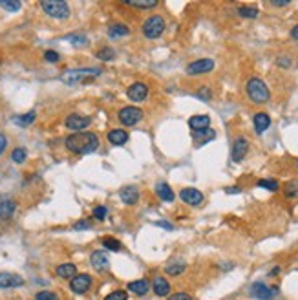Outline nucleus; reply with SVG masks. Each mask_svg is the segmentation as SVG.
<instances>
[{
    "instance_id": "nucleus-1",
    "label": "nucleus",
    "mask_w": 298,
    "mask_h": 300,
    "mask_svg": "<svg viewBox=\"0 0 298 300\" xmlns=\"http://www.w3.org/2000/svg\"><path fill=\"white\" fill-rule=\"evenodd\" d=\"M64 145L71 154L77 156H84V154H92L99 148V136L93 132H75L68 136Z\"/></svg>"
},
{
    "instance_id": "nucleus-2",
    "label": "nucleus",
    "mask_w": 298,
    "mask_h": 300,
    "mask_svg": "<svg viewBox=\"0 0 298 300\" xmlns=\"http://www.w3.org/2000/svg\"><path fill=\"white\" fill-rule=\"evenodd\" d=\"M247 95H249L251 101L256 103V105H264V103H267L271 97L267 84H265L262 79H258V77H252V79L247 81Z\"/></svg>"
},
{
    "instance_id": "nucleus-3",
    "label": "nucleus",
    "mask_w": 298,
    "mask_h": 300,
    "mask_svg": "<svg viewBox=\"0 0 298 300\" xmlns=\"http://www.w3.org/2000/svg\"><path fill=\"white\" fill-rule=\"evenodd\" d=\"M103 73L101 68H73V70H66L61 75V81L64 84H77L86 79H93Z\"/></svg>"
},
{
    "instance_id": "nucleus-4",
    "label": "nucleus",
    "mask_w": 298,
    "mask_h": 300,
    "mask_svg": "<svg viewBox=\"0 0 298 300\" xmlns=\"http://www.w3.org/2000/svg\"><path fill=\"white\" fill-rule=\"evenodd\" d=\"M41 7L48 17L57 19V21H64L69 17L68 2H63V0H42Z\"/></svg>"
},
{
    "instance_id": "nucleus-5",
    "label": "nucleus",
    "mask_w": 298,
    "mask_h": 300,
    "mask_svg": "<svg viewBox=\"0 0 298 300\" xmlns=\"http://www.w3.org/2000/svg\"><path fill=\"white\" fill-rule=\"evenodd\" d=\"M166 22L161 15H150L145 22H143V33L146 39H160L165 31Z\"/></svg>"
},
{
    "instance_id": "nucleus-6",
    "label": "nucleus",
    "mask_w": 298,
    "mask_h": 300,
    "mask_svg": "<svg viewBox=\"0 0 298 300\" xmlns=\"http://www.w3.org/2000/svg\"><path fill=\"white\" fill-rule=\"evenodd\" d=\"M117 119L123 126H134L143 119V110L138 106H125L117 112Z\"/></svg>"
},
{
    "instance_id": "nucleus-7",
    "label": "nucleus",
    "mask_w": 298,
    "mask_h": 300,
    "mask_svg": "<svg viewBox=\"0 0 298 300\" xmlns=\"http://www.w3.org/2000/svg\"><path fill=\"white\" fill-rule=\"evenodd\" d=\"M251 297L252 299H258V300H271L275 295H278V287H267L264 282H254L252 286H251Z\"/></svg>"
},
{
    "instance_id": "nucleus-8",
    "label": "nucleus",
    "mask_w": 298,
    "mask_h": 300,
    "mask_svg": "<svg viewBox=\"0 0 298 300\" xmlns=\"http://www.w3.org/2000/svg\"><path fill=\"white\" fill-rule=\"evenodd\" d=\"M214 61L212 59H198L194 63H190L187 66L188 75H203V73H210L214 70Z\"/></svg>"
},
{
    "instance_id": "nucleus-9",
    "label": "nucleus",
    "mask_w": 298,
    "mask_h": 300,
    "mask_svg": "<svg viewBox=\"0 0 298 300\" xmlns=\"http://www.w3.org/2000/svg\"><path fill=\"white\" fill-rule=\"evenodd\" d=\"M90 287H92V277L90 275H86V273L75 275L73 278L69 280V289H71L75 295H84Z\"/></svg>"
},
{
    "instance_id": "nucleus-10",
    "label": "nucleus",
    "mask_w": 298,
    "mask_h": 300,
    "mask_svg": "<svg viewBox=\"0 0 298 300\" xmlns=\"http://www.w3.org/2000/svg\"><path fill=\"white\" fill-rule=\"evenodd\" d=\"M92 123V117L88 115H79V114H69L66 117V128L73 132H84V128H88Z\"/></svg>"
},
{
    "instance_id": "nucleus-11",
    "label": "nucleus",
    "mask_w": 298,
    "mask_h": 300,
    "mask_svg": "<svg viewBox=\"0 0 298 300\" xmlns=\"http://www.w3.org/2000/svg\"><path fill=\"white\" fill-rule=\"evenodd\" d=\"M180 198L187 203V205H190V207H200L201 203H203V200H205L203 192H200L198 188H192V187L181 188Z\"/></svg>"
},
{
    "instance_id": "nucleus-12",
    "label": "nucleus",
    "mask_w": 298,
    "mask_h": 300,
    "mask_svg": "<svg viewBox=\"0 0 298 300\" xmlns=\"http://www.w3.org/2000/svg\"><path fill=\"white\" fill-rule=\"evenodd\" d=\"M126 95H128V99L134 101V103H141V101H145V99L148 97V86H146L145 83L138 81V83H134L128 86Z\"/></svg>"
},
{
    "instance_id": "nucleus-13",
    "label": "nucleus",
    "mask_w": 298,
    "mask_h": 300,
    "mask_svg": "<svg viewBox=\"0 0 298 300\" xmlns=\"http://www.w3.org/2000/svg\"><path fill=\"white\" fill-rule=\"evenodd\" d=\"M247 152H249V141H247V138H243V136H240V138H236L234 143H232V161L234 163H240V161L247 156Z\"/></svg>"
},
{
    "instance_id": "nucleus-14",
    "label": "nucleus",
    "mask_w": 298,
    "mask_h": 300,
    "mask_svg": "<svg viewBox=\"0 0 298 300\" xmlns=\"http://www.w3.org/2000/svg\"><path fill=\"white\" fill-rule=\"evenodd\" d=\"M17 210V202L6 194H0V222L9 220Z\"/></svg>"
},
{
    "instance_id": "nucleus-15",
    "label": "nucleus",
    "mask_w": 298,
    "mask_h": 300,
    "mask_svg": "<svg viewBox=\"0 0 298 300\" xmlns=\"http://www.w3.org/2000/svg\"><path fill=\"white\" fill-rule=\"evenodd\" d=\"M24 284V278L21 275L15 273H0V287L2 289H11V287H19Z\"/></svg>"
},
{
    "instance_id": "nucleus-16",
    "label": "nucleus",
    "mask_w": 298,
    "mask_h": 300,
    "mask_svg": "<svg viewBox=\"0 0 298 300\" xmlns=\"http://www.w3.org/2000/svg\"><path fill=\"white\" fill-rule=\"evenodd\" d=\"M119 198L126 205H136L139 202V188L134 187V185H126L119 190Z\"/></svg>"
},
{
    "instance_id": "nucleus-17",
    "label": "nucleus",
    "mask_w": 298,
    "mask_h": 300,
    "mask_svg": "<svg viewBox=\"0 0 298 300\" xmlns=\"http://www.w3.org/2000/svg\"><path fill=\"white\" fill-rule=\"evenodd\" d=\"M90 262H92V267H93L97 273H103V271H106V269L110 267L108 256H106L103 251H93V253H92Z\"/></svg>"
},
{
    "instance_id": "nucleus-18",
    "label": "nucleus",
    "mask_w": 298,
    "mask_h": 300,
    "mask_svg": "<svg viewBox=\"0 0 298 300\" xmlns=\"http://www.w3.org/2000/svg\"><path fill=\"white\" fill-rule=\"evenodd\" d=\"M106 139L110 141L112 145H115V147H123L128 141V132L123 130V128H114V130L106 134Z\"/></svg>"
},
{
    "instance_id": "nucleus-19",
    "label": "nucleus",
    "mask_w": 298,
    "mask_h": 300,
    "mask_svg": "<svg viewBox=\"0 0 298 300\" xmlns=\"http://www.w3.org/2000/svg\"><path fill=\"white\" fill-rule=\"evenodd\" d=\"M252 123H254V130H256V134H264L265 130H267V128L271 126L269 114H265V112L254 114V119H252Z\"/></svg>"
},
{
    "instance_id": "nucleus-20",
    "label": "nucleus",
    "mask_w": 298,
    "mask_h": 300,
    "mask_svg": "<svg viewBox=\"0 0 298 300\" xmlns=\"http://www.w3.org/2000/svg\"><path fill=\"white\" fill-rule=\"evenodd\" d=\"M152 289L158 297H166V295H170V284H168V280L163 278V277H156V278H154Z\"/></svg>"
},
{
    "instance_id": "nucleus-21",
    "label": "nucleus",
    "mask_w": 298,
    "mask_h": 300,
    "mask_svg": "<svg viewBox=\"0 0 298 300\" xmlns=\"http://www.w3.org/2000/svg\"><path fill=\"white\" fill-rule=\"evenodd\" d=\"M208 125H210V117L208 115H192V117L188 119V126L192 128V132H198V130H205V128H208Z\"/></svg>"
},
{
    "instance_id": "nucleus-22",
    "label": "nucleus",
    "mask_w": 298,
    "mask_h": 300,
    "mask_svg": "<svg viewBox=\"0 0 298 300\" xmlns=\"http://www.w3.org/2000/svg\"><path fill=\"white\" fill-rule=\"evenodd\" d=\"M126 289L132 291V293H136V295H139V297H143V295L148 293L150 286H148V282H146L145 278H141V280H134V282H130V284L126 286Z\"/></svg>"
},
{
    "instance_id": "nucleus-23",
    "label": "nucleus",
    "mask_w": 298,
    "mask_h": 300,
    "mask_svg": "<svg viewBox=\"0 0 298 300\" xmlns=\"http://www.w3.org/2000/svg\"><path fill=\"white\" fill-rule=\"evenodd\" d=\"M194 134V141L198 145H207L210 141L216 138V132L212 128H205V130H198V132H192Z\"/></svg>"
},
{
    "instance_id": "nucleus-24",
    "label": "nucleus",
    "mask_w": 298,
    "mask_h": 300,
    "mask_svg": "<svg viewBox=\"0 0 298 300\" xmlns=\"http://www.w3.org/2000/svg\"><path fill=\"white\" fill-rule=\"evenodd\" d=\"M130 33V28L123 24V22H115V24H112L110 28H108V37L110 39H119V37H125Z\"/></svg>"
},
{
    "instance_id": "nucleus-25",
    "label": "nucleus",
    "mask_w": 298,
    "mask_h": 300,
    "mask_svg": "<svg viewBox=\"0 0 298 300\" xmlns=\"http://www.w3.org/2000/svg\"><path fill=\"white\" fill-rule=\"evenodd\" d=\"M156 194L160 196L161 200L166 203L174 202V192L168 183H158V185H156Z\"/></svg>"
},
{
    "instance_id": "nucleus-26",
    "label": "nucleus",
    "mask_w": 298,
    "mask_h": 300,
    "mask_svg": "<svg viewBox=\"0 0 298 300\" xmlns=\"http://www.w3.org/2000/svg\"><path fill=\"white\" fill-rule=\"evenodd\" d=\"M57 277L59 278H66V280H71L73 277L77 275V267L73 264H61L59 267H57Z\"/></svg>"
},
{
    "instance_id": "nucleus-27",
    "label": "nucleus",
    "mask_w": 298,
    "mask_h": 300,
    "mask_svg": "<svg viewBox=\"0 0 298 300\" xmlns=\"http://www.w3.org/2000/svg\"><path fill=\"white\" fill-rule=\"evenodd\" d=\"M185 262H181V260H174V262H170V264L165 267L166 275H172V277H180L181 273L185 271Z\"/></svg>"
},
{
    "instance_id": "nucleus-28",
    "label": "nucleus",
    "mask_w": 298,
    "mask_h": 300,
    "mask_svg": "<svg viewBox=\"0 0 298 300\" xmlns=\"http://www.w3.org/2000/svg\"><path fill=\"white\" fill-rule=\"evenodd\" d=\"M126 6L138 7V9H152L158 6V0H126Z\"/></svg>"
},
{
    "instance_id": "nucleus-29",
    "label": "nucleus",
    "mask_w": 298,
    "mask_h": 300,
    "mask_svg": "<svg viewBox=\"0 0 298 300\" xmlns=\"http://www.w3.org/2000/svg\"><path fill=\"white\" fill-rule=\"evenodd\" d=\"M0 7L9 11V13H15L22 7V2H19V0H0Z\"/></svg>"
},
{
    "instance_id": "nucleus-30",
    "label": "nucleus",
    "mask_w": 298,
    "mask_h": 300,
    "mask_svg": "<svg viewBox=\"0 0 298 300\" xmlns=\"http://www.w3.org/2000/svg\"><path fill=\"white\" fill-rule=\"evenodd\" d=\"M35 117H37V112H35V110H31V112H28L26 115L15 117L13 123H17V125H21V126H28V125H31V123H33Z\"/></svg>"
},
{
    "instance_id": "nucleus-31",
    "label": "nucleus",
    "mask_w": 298,
    "mask_h": 300,
    "mask_svg": "<svg viewBox=\"0 0 298 300\" xmlns=\"http://www.w3.org/2000/svg\"><path fill=\"white\" fill-rule=\"evenodd\" d=\"M99 61H104V63H108V61H114V57H115V51L112 48H101L97 49V53H95Z\"/></svg>"
},
{
    "instance_id": "nucleus-32",
    "label": "nucleus",
    "mask_w": 298,
    "mask_h": 300,
    "mask_svg": "<svg viewBox=\"0 0 298 300\" xmlns=\"http://www.w3.org/2000/svg\"><path fill=\"white\" fill-rule=\"evenodd\" d=\"M103 245L108 249V251H121V242L115 240V238H112V236H104Z\"/></svg>"
},
{
    "instance_id": "nucleus-33",
    "label": "nucleus",
    "mask_w": 298,
    "mask_h": 300,
    "mask_svg": "<svg viewBox=\"0 0 298 300\" xmlns=\"http://www.w3.org/2000/svg\"><path fill=\"white\" fill-rule=\"evenodd\" d=\"M238 15L240 17H245V19H256L258 15H260V11H258L256 7H247V6H243L238 9Z\"/></svg>"
},
{
    "instance_id": "nucleus-34",
    "label": "nucleus",
    "mask_w": 298,
    "mask_h": 300,
    "mask_svg": "<svg viewBox=\"0 0 298 300\" xmlns=\"http://www.w3.org/2000/svg\"><path fill=\"white\" fill-rule=\"evenodd\" d=\"M66 41H69L73 46H77V48H81V46H86V44H88V39H86V37H84V35H75V33L66 37Z\"/></svg>"
},
{
    "instance_id": "nucleus-35",
    "label": "nucleus",
    "mask_w": 298,
    "mask_h": 300,
    "mask_svg": "<svg viewBox=\"0 0 298 300\" xmlns=\"http://www.w3.org/2000/svg\"><path fill=\"white\" fill-rule=\"evenodd\" d=\"M258 187L267 188L271 192H276L278 188H280V185H278V182H275V180H260V182H258Z\"/></svg>"
},
{
    "instance_id": "nucleus-36",
    "label": "nucleus",
    "mask_w": 298,
    "mask_h": 300,
    "mask_svg": "<svg viewBox=\"0 0 298 300\" xmlns=\"http://www.w3.org/2000/svg\"><path fill=\"white\" fill-rule=\"evenodd\" d=\"M26 156H28V152H26L24 148H15L13 152H11V160H13L15 163H24V161H26Z\"/></svg>"
},
{
    "instance_id": "nucleus-37",
    "label": "nucleus",
    "mask_w": 298,
    "mask_h": 300,
    "mask_svg": "<svg viewBox=\"0 0 298 300\" xmlns=\"http://www.w3.org/2000/svg\"><path fill=\"white\" fill-rule=\"evenodd\" d=\"M104 300H128V293L125 289H117V291H112L110 295H106Z\"/></svg>"
},
{
    "instance_id": "nucleus-38",
    "label": "nucleus",
    "mask_w": 298,
    "mask_h": 300,
    "mask_svg": "<svg viewBox=\"0 0 298 300\" xmlns=\"http://www.w3.org/2000/svg\"><path fill=\"white\" fill-rule=\"evenodd\" d=\"M106 216H108V209H106L104 205H99V207L93 209V218H95V220L103 222V220H106Z\"/></svg>"
},
{
    "instance_id": "nucleus-39",
    "label": "nucleus",
    "mask_w": 298,
    "mask_h": 300,
    "mask_svg": "<svg viewBox=\"0 0 298 300\" xmlns=\"http://www.w3.org/2000/svg\"><path fill=\"white\" fill-rule=\"evenodd\" d=\"M285 196H287V198L298 196V182H289L285 185Z\"/></svg>"
},
{
    "instance_id": "nucleus-40",
    "label": "nucleus",
    "mask_w": 298,
    "mask_h": 300,
    "mask_svg": "<svg viewBox=\"0 0 298 300\" xmlns=\"http://www.w3.org/2000/svg\"><path fill=\"white\" fill-rule=\"evenodd\" d=\"M196 95H198L201 101H210V99H212V92H210V88H207V86H201Z\"/></svg>"
},
{
    "instance_id": "nucleus-41",
    "label": "nucleus",
    "mask_w": 298,
    "mask_h": 300,
    "mask_svg": "<svg viewBox=\"0 0 298 300\" xmlns=\"http://www.w3.org/2000/svg\"><path fill=\"white\" fill-rule=\"evenodd\" d=\"M35 300H59V297L51 291H39L35 295Z\"/></svg>"
},
{
    "instance_id": "nucleus-42",
    "label": "nucleus",
    "mask_w": 298,
    "mask_h": 300,
    "mask_svg": "<svg viewBox=\"0 0 298 300\" xmlns=\"http://www.w3.org/2000/svg\"><path fill=\"white\" fill-rule=\"evenodd\" d=\"M44 59H46L48 63H59V61H61V55H59L57 51H53V49H48V51L44 53Z\"/></svg>"
},
{
    "instance_id": "nucleus-43",
    "label": "nucleus",
    "mask_w": 298,
    "mask_h": 300,
    "mask_svg": "<svg viewBox=\"0 0 298 300\" xmlns=\"http://www.w3.org/2000/svg\"><path fill=\"white\" fill-rule=\"evenodd\" d=\"M168 300H192V297L188 293H174L168 297Z\"/></svg>"
},
{
    "instance_id": "nucleus-44",
    "label": "nucleus",
    "mask_w": 298,
    "mask_h": 300,
    "mask_svg": "<svg viewBox=\"0 0 298 300\" xmlns=\"http://www.w3.org/2000/svg\"><path fill=\"white\" fill-rule=\"evenodd\" d=\"M90 227H92V222H86V220H83V222H77V224L73 225V231L90 229Z\"/></svg>"
},
{
    "instance_id": "nucleus-45",
    "label": "nucleus",
    "mask_w": 298,
    "mask_h": 300,
    "mask_svg": "<svg viewBox=\"0 0 298 300\" xmlns=\"http://www.w3.org/2000/svg\"><path fill=\"white\" fill-rule=\"evenodd\" d=\"M154 225H158V227H163V229H166V231H172L174 229V225L168 224V222H156Z\"/></svg>"
},
{
    "instance_id": "nucleus-46",
    "label": "nucleus",
    "mask_w": 298,
    "mask_h": 300,
    "mask_svg": "<svg viewBox=\"0 0 298 300\" xmlns=\"http://www.w3.org/2000/svg\"><path fill=\"white\" fill-rule=\"evenodd\" d=\"M225 192H227V194H238V192H242V188L240 187H229V188H225Z\"/></svg>"
},
{
    "instance_id": "nucleus-47",
    "label": "nucleus",
    "mask_w": 298,
    "mask_h": 300,
    "mask_svg": "<svg viewBox=\"0 0 298 300\" xmlns=\"http://www.w3.org/2000/svg\"><path fill=\"white\" fill-rule=\"evenodd\" d=\"M271 4H273V6H276V7H284V6H287L289 2H287V0H273Z\"/></svg>"
},
{
    "instance_id": "nucleus-48",
    "label": "nucleus",
    "mask_w": 298,
    "mask_h": 300,
    "mask_svg": "<svg viewBox=\"0 0 298 300\" xmlns=\"http://www.w3.org/2000/svg\"><path fill=\"white\" fill-rule=\"evenodd\" d=\"M6 145H7L6 136H2V134H0V154L4 152V148H6Z\"/></svg>"
},
{
    "instance_id": "nucleus-49",
    "label": "nucleus",
    "mask_w": 298,
    "mask_h": 300,
    "mask_svg": "<svg viewBox=\"0 0 298 300\" xmlns=\"http://www.w3.org/2000/svg\"><path fill=\"white\" fill-rule=\"evenodd\" d=\"M278 64L284 66V68H287V66H291V61H289V59H278Z\"/></svg>"
},
{
    "instance_id": "nucleus-50",
    "label": "nucleus",
    "mask_w": 298,
    "mask_h": 300,
    "mask_svg": "<svg viewBox=\"0 0 298 300\" xmlns=\"http://www.w3.org/2000/svg\"><path fill=\"white\" fill-rule=\"evenodd\" d=\"M291 37L295 41H298V26H295V28L291 29Z\"/></svg>"
},
{
    "instance_id": "nucleus-51",
    "label": "nucleus",
    "mask_w": 298,
    "mask_h": 300,
    "mask_svg": "<svg viewBox=\"0 0 298 300\" xmlns=\"http://www.w3.org/2000/svg\"><path fill=\"white\" fill-rule=\"evenodd\" d=\"M278 273H280V267H275V269H271L269 275H271V277H276Z\"/></svg>"
}]
</instances>
